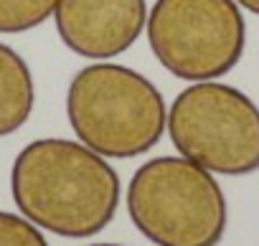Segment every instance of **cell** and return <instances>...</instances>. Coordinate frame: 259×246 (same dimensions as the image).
Returning <instances> with one entry per match:
<instances>
[{"instance_id": "obj_8", "label": "cell", "mask_w": 259, "mask_h": 246, "mask_svg": "<svg viewBox=\"0 0 259 246\" xmlns=\"http://www.w3.org/2000/svg\"><path fill=\"white\" fill-rule=\"evenodd\" d=\"M59 0H0V33H23L46 23Z\"/></svg>"}, {"instance_id": "obj_4", "label": "cell", "mask_w": 259, "mask_h": 246, "mask_svg": "<svg viewBox=\"0 0 259 246\" xmlns=\"http://www.w3.org/2000/svg\"><path fill=\"white\" fill-rule=\"evenodd\" d=\"M168 135L176 150L219 175L259 170V107L239 89L196 81L168 109Z\"/></svg>"}, {"instance_id": "obj_10", "label": "cell", "mask_w": 259, "mask_h": 246, "mask_svg": "<svg viewBox=\"0 0 259 246\" xmlns=\"http://www.w3.org/2000/svg\"><path fill=\"white\" fill-rule=\"evenodd\" d=\"M236 3H239L241 8H246L249 13H254V16H259V0H236Z\"/></svg>"}, {"instance_id": "obj_11", "label": "cell", "mask_w": 259, "mask_h": 246, "mask_svg": "<svg viewBox=\"0 0 259 246\" xmlns=\"http://www.w3.org/2000/svg\"><path fill=\"white\" fill-rule=\"evenodd\" d=\"M89 246H119V243H89Z\"/></svg>"}, {"instance_id": "obj_3", "label": "cell", "mask_w": 259, "mask_h": 246, "mask_svg": "<svg viewBox=\"0 0 259 246\" xmlns=\"http://www.w3.org/2000/svg\"><path fill=\"white\" fill-rule=\"evenodd\" d=\"M135 228L155 246H216L226 231V195L216 178L183 155H163L127 185Z\"/></svg>"}, {"instance_id": "obj_6", "label": "cell", "mask_w": 259, "mask_h": 246, "mask_svg": "<svg viewBox=\"0 0 259 246\" xmlns=\"http://www.w3.org/2000/svg\"><path fill=\"white\" fill-rule=\"evenodd\" d=\"M61 43L76 56L107 61L133 46L145 23V0H59L54 11Z\"/></svg>"}, {"instance_id": "obj_2", "label": "cell", "mask_w": 259, "mask_h": 246, "mask_svg": "<svg viewBox=\"0 0 259 246\" xmlns=\"http://www.w3.org/2000/svg\"><path fill=\"white\" fill-rule=\"evenodd\" d=\"M66 117L81 145L102 158H138L168 130V107L158 86L122 64L76 71L66 91Z\"/></svg>"}, {"instance_id": "obj_7", "label": "cell", "mask_w": 259, "mask_h": 246, "mask_svg": "<svg viewBox=\"0 0 259 246\" xmlns=\"http://www.w3.org/2000/svg\"><path fill=\"white\" fill-rule=\"evenodd\" d=\"M36 104L33 74L26 59L0 43V137L18 132Z\"/></svg>"}, {"instance_id": "obj_5", "label": "cell", "mask_w": 259, "mask_h": 246, "mask_svg": "<svg viewBox=\"0 0 259 246\" xmlns=\"http://www.w3.org/2000/svg\"><path fill=\"white\" fill-rule=\"evenodd\" d=\"M145 31L163 69L193 84L229 74L246 43L236 0H155Z\"/></svg>"}, {"instance_id": "obj_9", "label": "cell", "mask_w": 259, "mask_h": 246, "mask_svg": "<svg viewBox=\"0 0 259 246\" xmlns=\"http://www.w3.org/2000/svg\"><path fill=\"white\" fill-rule=\"evenodd\" d=\"M0 246H49L38 226L26 216L0 211Z\"/></svg>"}, {"instance_id": "obj_1", "label": "cell", "mask_w": 259, "mask_h": 246, "mask_svg": "<svg viewBox=\"0 0 259 246\" xmlns=\"http://www.w3.org/2000/svg\"><path fill=\"white\" fill-rule=\"evenodd\" d=\"M13 201L33 226L66 238H87L109 226L119 206L114 168L76 140L28 142L11 170Z\"/></svg>"}]
</instances>
